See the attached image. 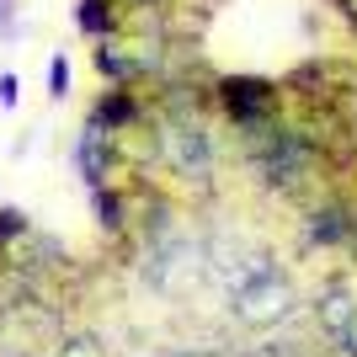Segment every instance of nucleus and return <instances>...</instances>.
<instances>
[{"label": "nucleus", "mask_w": 357, "mask_h": 357, "mask_svg": "<svg viewBox=\"0 0 357 357\" xmlns=\"http://www.w3.org/2000/svg\"><path fill=\"white\" fill-rule=\"evenodd\" d=\"M22 235H27V219L6 208V213H0V245H11V240H22Z\"/></svg>", "instance_id": "f8f14e48"}, {"label": "nucleus", "mask_w": 357, "mask_h": 357, "mask_svg": "<svg viewBox=\"0 0 357 357\" xmlns=\"http://www.w3.org/2000/svg\"><path fill=\"white\" fill-rule=\"evenodd\" d=\"M235 304H240V320L245 326H261V320H272V314H283L288 310V283L272 272L267 278V288H235Z\"/></svg>", "instance_id": "423d86ee"}, {"label": "nucleus", "mask_w": 357, "mask_h": 357, "mask_svg": "<svg viewBox=\"0 0 357 357\" xmlns=\"http://www.w3.org/2000/svg\"><path fill=\"white\" fill-rule=\"evenodd\" d=\"M75 27L86 32V38H96V43H112L118 27H123V16H118L112 0H80V6H75Z\"/></svg>", "instance_id": "6e6552de"}, {"label": "nucleus", "mask_w": 357, "mask_h": 357, "mask_svg": "<svg viewBox=\"0 0 357 357\" xmlns=\"http://www.w3.org/2000/svg\"><path fill=\"white\" fill-rule=\"evenodd\" d=\"M160 144H165V155H171V165H176V176H187V181H208V171H213V144H208V134L197 128V123H181V128H165L160 134Z\"/></svg>", "instance_id": "7ed1b4c3"}, {"label": "nucleus", "mask_w": 357, "mask_h": 357, "mask_svg": "<svg viewBox=\"0 0 357 357\" xmlns=\"http://www.w3.org/2000/svg\"><path fill=\"white\" fill-rule=\"evenodd\" d=\"M16 91H22V80H16V75L6 70V75H0V107H6V112L16 107Z\"/></svg>", "instance_id": "ddd939ff"}, {"label": "nucleus", "mask_w": 357, "mask_h": 357, "mask_svg": "<svg viewBox=\"0 0 357 357\" xmlns=\"http://www.w3.org/2000/svg\"><path fill=\"white\" fill-rule=\"evenodd\" d=\"M139 118H144V102H139L134 91H107L102 102H96V112H91V123L107 128V134H118V128H128Z\"/></svg>", "instance_id": "0eeeda50"}, {"label": "nucleus", "mask_w": 357, "mask_h": 357, "mask_svg": "<svg viewBox=\"0 0 357 357\" xmlns=\"http://www.w3.org/2000/svg\"><path fill=\"white\" fill-rule=\"evenodd\" d=\"M59 357H107V352L91 336H70V342H59Z\"/></svg>", "instance_id": "9b49d317"}, {"label": "nucleus", "mask_w": 357, "mask_h": 357, "mask_svg": "<svg viewBox=\"0 0 357 357\" xmlns=\"http://www.w3.org/2000/svg\"><path fill=\"white\" fill-rule=\"evenodd\" d=\"M75 165H80V176H86L91 192L107 187V171H112V134L96 128V123H86L80 139H75Z\"/></svg>", "instance_id": "39448f33"}, {"label": "nucleus", "mask_w": 357, "mask_h": 357, "mask_svg": "<svg viewBox=\"0 0 357 357\" xmlns=\"http://www.w3.org/2000/svg\"><path fill=\"white\" fill-rule=\"evenodd\" d=\"M245 165L278 192H304L320 165V139L310 128H294L283 118H267L245 128Z\"/></svg>", "instance_id": "f257e3e1"}, {"label": "nucleus", "mask_w": 357, "mask_h": 357, "mask_svg": "<svg viewBox=\"0 0 357 357\" xmlns=\"http://www.w3.org/2000/svg\"><path fill=\"white\" fill-rule=\"evenodd\" d=\"M112 6H149V0H112Z\"/></svg>", "instance_id": "2eb2a0df"}, {"label": "nucleus", "mask_w": 357, "mask_h": 357, "mask_svg": "<svg viewBox=\"0 0 357 357\" xmlns=\"http://www.w3.org/2000/svg\"><path fill=\"white\" fill-rule=\"evenodd\" d=\"M91 203H96V224H102L107 235H123V229H128V203H123L118 187H96Z\"/></svg>", "instance_id": "1a4fd4ad"}, {"label": "nucleus", "mask_w": 357, "mask_h": 357, "mask_svg": "<svg viewBox=\"0 0 357 357\" xmlns=\"http://www.w3.org/2000/svg\"><path fill=\"white\" fill-rule=\"evenodd\" d=\"M64 91H70V59L54 54V59H48V96H64Z\"/></svg>", "instance_id": "9d476101"}, {"label": "nucleus", "mask_w": 357, "mask_h": 357, "mask_svg": "<svg viewBox=\"0 0 357 357\" xmlns=\"http://www.w3.org/2000/svg\"><path fill=\"white\" fill-rule=\"evenodd\" d=\"M213 96H219L224 118L235 123L240 134L256 128V123H267V118H278V102H283L278 80H261V75H219Z\"/></svg>", "instance_id": "f03ea898"}, {"label": "nucleus", "mask_w": 357, "mask_h": 357, "mask_svg": "<svg viewBox=\"0 0 357 357\" xmlns=\"http://www.w3.org/2000/svg\"><path fill=\"white\" fill-rule=\"evenodd\" d=\"M347 245H352V256H357V208H352V240H347Z\"/></svg>", "instance_id": "4468645a"}, {"label": "nucleus", "mask_w": 357, "mask_h": 357, "mask_svg": "<svg viewBox=\"0 0 357 357\" xmlns=\"http://www.w3.org/2000/svg\"><path fill=\"white\" fill-rule=\"evenodd\" d=\"M347 240H352V208L342 197H320L310 208V219H304V245L331 251V245H347Z\"/></svg>", "instance_id": "20e7f679"}]
</instances>
